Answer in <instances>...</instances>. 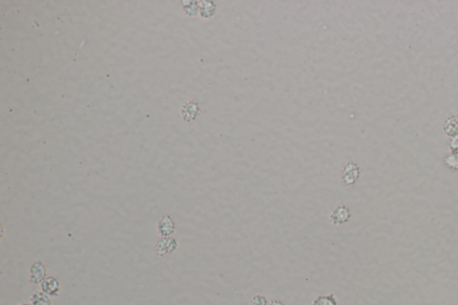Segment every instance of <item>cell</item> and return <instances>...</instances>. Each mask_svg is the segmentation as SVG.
<instances>
[{
	"mask_svg": "<svg viewBox=\"0 0 458 305\" xmlns=\"http://www.w3.org/2000/svg\"><path fill=\"white\" fill-rule=\"evenodd\" d=\"M179 246L178 241L173 236L169 237H161L159 239L156 245H155V251L158 257H166L171 255L177 250Z\"/></svg>",
	"mask_w": 458,
	"mask_h": 305,
	"instance_id": "1",
	"label": "cell"
},
{
	"mask_svg": "<svg viewBox=\"0 0 458 305\" xmlns=\"http://www.w3.org/2000/svg\"><path fill=\"white\" fill-rule=\"evenodd\" d=\"M360 167L354 162H348L347 164L344 166V168L342 169V175H341L342 181L347 186H351V185L357 184L358 180L360 179Z\"/></svg>",
	"mask_w": 458,
	"mask_h": 305,
	"instance_id": "2",
	"label": "cell"
},
{
	"mask_svg": "<svg viewBox=\"0 0 458 305\" xmlns=\"http://www.w3.org/2000/svg\"><path fill=\"white\" fill-rule=\"evenodd\" d=\"M352 213L349 208L345 205H339L333 210L329 215V222L334 226H343L348 223Z\"/></svg>",
	"mask_w": 458,
	"mask_h": 305,
	"instance_id": "3",
	"label": "cell"
},
{
	"mask_svg": "<svg viewBox=\"0 0 458 305\" xmlns=\"http://www.w3.org/2000/svg\"><path fill=\"white\" fill-rule=\"evenodd\" d=\"M176 224L171 216L166 214L158 222V234L161 237L173 236L176 233Z\"/></svg>",
	"mask_w": 458,
	"mask_h": 305,
	"instance_id": "4",
	"label": "cell"
},
{
	"mask_svg": "<svg viewBox=\"0 0 458 305\" xmlns=\"http://www.w3.org/2000/svg\"><path fill=\"white\" fill-rule=\"evenodd\" d=\"M47 278V267L43 262H35L30 268V282L40 285Z\"/></svg>",
	"mask_w": 458,
	"mask_h": 305,
	"instance_id": "5",
	"label": "cell"
},
{
	"mask_svg": "<svg viewBox=\"0 0 458 305\" xmlns=\"http://www.w3.org/2000/svg\"><path fill=\"white\" fill-rule=\"evenodd\" d=\"M40 290L49 297H57L61 292V284L55 277H47L40 284Z\"/></svg>",
	"mask_w": 458,
	"mask_h": 305,
	"instance_id": "6",
	"label": "cell"
},
{
	"mask_svg": "<svg viewBox=\"0 0 458 305\" xmlns=\"http://www.w3.org/2000/svg\"><path fill=\"white\" fill-rule=\"evenodd\" d=\"M181 113H182V118H183L184 121H195L200 113V106L195 101L187 102L183 107Z\"/></svg>",
	"mask_w": 458,
	"mask_h": 305,
	"instance_id": "7",
	"label": "cell"
},
{
	"mask_svg": "<svg viewBox=\"0 0 458 305\" xmlns=\"http://www.w3.org/2000/svg\"><path fill=\"white\" fill-rule=\"evenodd\" d=\"M443 131L446 136L454 137L458 134V116H451L443 124Z\"/></svg>",
	"mask_w": 458,
	"mask_h": 305,
	"instance_id": "8",
	"label": "cell"
},
{
	"mask_svg": "<svg viewBox=\"0 0 458 305\" xmlns=\"http://www.w3.org/2000/svg\"><path fill=\"white\" fill-rule=\"evenodd\" d=\"M217 11V6L213 1H201L200 2L199 12L201 17L205 19H211L215 16Z\"/></svg>",
	"mask_w": 458,
	"mask_h": 305,
	"instance_id": "9",
	"label": "cell"
},
{
	"mask_svg": "<svg viewBox=\"0 0 458 305\" xmlns=\"http://www.w3.org/2000/svg\"><path fill=\"white\" fill-rule=\"evenodd\" d=\"M31 303L32 305H51L52 301L51 297L44 293L42 291L36 292L33 293L31 297Z\"/></svg>",
	"mask_w": 458,
	"mask_h": 305,
	"instance_id": "10",
	"label": "cell"
},
{
	"mask_svg": "<svg viewBox=\"0 0 458 305\" xmlns=\"http://www.w3.org/2000/svg\"><path fill=\"white\" fill-rule=\"evenodd\" d=\"M312 305H337V298L333 293L323 294L315 298Z\"/></svg>",
	"mask_w": 458,
	"mask_h": 305,
	"instance_id": "11",
	"label": "cell"
},
{
	"mask_svg": "<svg viewBox=\"0 0 458 305\" xmlns=\"http://www.w3.org/2000/svg\"><path fill=\"white\" fill-rule=\"evenodd\" d=\"M445 164L447 168L458 171V149L451 150L450 153L445 158Z\"/></svg>",
	"mask_w": 458,
	"mask_h": 305,
	"instance_id": "12",
	"label": "cell"
},
{
	"mask_svg": "<svg viewBox=\"0 0 458 305\" xmlns=\"http://www.w3.org/2000/svg\"><path fill=\"white\" fill-rule=\"evenodd\" d=\"M188 5H184V9L185 13L188 15V16H195L196 14L199 11V8H200V5L198 2L196 1H187L186 2Z\"/></svg>",
	"mask_w": 458,
	"mask_h": 305,
	"instance_id": "13",
	"label": "cell"
},
{
	"mask_svg": "<svg viewBox=\"0 0 458 305\" xmlns=\"http://www.w3.org/2000/svg\"><path fill=\"white\" fill-rule=\"evenodd\" d=\"M269 302L270 301H268V299L264 295L257 294L251 298L249 301V305H269Z\"/></svg>",
	"mask_w": 458,
	"mask_h": 305,
	"instance_id": "14",
	"label": "cell"
},
{
	"mask_svg": "<svg viewBox=\"0 0 458 305\" xmlns=\"http://www.w3.org/2000/svg\"><path fill=\"white\" fill-rule=\"evenodd\" d=\"M448 148H449V150H455V149H458V134L455 135L454 137H452L449 141V143H448Z\"/></svg>",
	"mask_w": 458,
	"mask_h": 305,
	"instance_id": "15",
	"label": "cell"
},
{
	"mask_svg": "<svg viewBox=\"0 0 458 305\" xmlns=\"http://www.w3.org/2000/svg\"><path fill=\"white\" fill-rule=\"evenodd\" d=\"M269 305H285V303L280 300H272L269 302Z\"/></svg>",
	"mask_w": 458,
	"mask_h": 305,
	"instance_id": "16",
	"label": "cell"
},
{
	"mask_svg": "<svg viewBox=\"0 0 458 305\" xmlns=\"http://www.w3.org/2000/svg\"><path fill=\"white\" fill-rule=\"evenodd\" d=\"M4 227H3V225H1V233H2V239H3V237H4Z\"/></svg>",
	"mask_w": 458,
	"mask_h": 305,
	"instance_id": "17",
	"label": "cell"
},
{
	"mask_svg": "<svg viewBox=\"0 0 458 305\" xmlns=\"http://www.w3.org/2000/svg\"><path fill=\"white\" fill-rule=\"evenodd\" d=\"M19 305H32V303H28V302H24V303H21Z\"/></svg>",
	"mask_w": 458,
	"mask_h": 305,
	"instance_id": "18",
	"label": "cell"
}]
</instances>
